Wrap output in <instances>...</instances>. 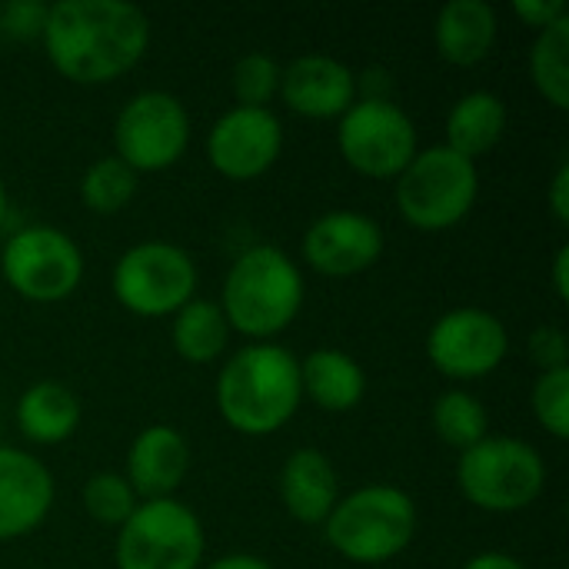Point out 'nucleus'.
<instances>
[{"mask_svg":"<svg viewBox=\"0 0 569 569\" xmlns=\"http://www.w3.org/2000/svg\"><path fill=\"white\" fill-rule=\"evenodd\" d=\"M7 213H10V197H7V187H3V177H0V227L7 223Z\"/></svg>","mask_w":569,"mask_h":569,"instance_id":"e433bc0d","label":"nucleus"},{"mask_svg":"<svg viewBox=\"0 0 569 569\" xmlns=\"http://www.w3.org/2000/svg\"><path fill=\"white\" fill-rule=\"evenodd\" d=\"M327 543L353 563L377 567L400 557L417 533V503L400 487L373 483L337 500L323 520Z\"/></svg>","mask_w":569,"mask_h":569,"instance_id":"20e7f679","label":"nucleus"},{"mask_svg":"<svg viewBox=\"0 0 569 569\" xmlns=\"http://www.w3.org/2000/svg\"><path fill=\"white\" fill-rule=\"evenodd\" d=\"M510 350L503 320L483 307L447 310L427 333L430 363L450 380H480L493 373Z\"/></svg>","mask_w":569,"mask_h":569,"instance_id":"f8f14e48","label":"nucleus"},{"mask_svg":"<svg viewBox=\"0 0 569 569\" xmlns=\"http://www.w3.org/2000/svg\"><path fill=\"white\" fill-rule=\"evenodd\" d=\"M53 507L50 470L23 450L0 447V540L33 533Z\"/></svg>","mask_w":569,"mask_h":569,"instance_id":"dca6fc26","label":"nucleus"},{"mask_svg":"<svg viewBox=\"0 0 569 569\" xmlns=\"http://www.w3.org/2000/svg\"><path fill=\"white\" fill-rule=\"evenodd\" d=\"M137 503L140 500H137L133 487L120 473L103 470L83 483V510L103 527H123L130 520V513L137 510Z\"/></svg>","mask_w":569,"mask_h":569,"instance_id":"bb28decb","label":"nucleus"},{"mask_svg":"<svg viewBox=\"0 0 569 569\" xmlns=\"http://www.w3.org/2000/svg\"><path fill=\"white\" fill-rule=\"evenodd\" d=\"M283 150V123L270 107H230L207 133V160L227 180L267 173Z\"/></svg>","mask_w":569,"mask_h":569,"instance_id":"ddd939ff","label":"nucleus"},{"mask_svg":"<svg viewBox=\"0 0 569 569\" xmlns=\"http://www.w3.org/2000/svg\"><path fill=\"white\" fill-rule=\"evenodd\" d=\"M300 387H303V397L317 403L320 410L347 413L363 400L367 373L350 353L320 347L307 353V360L300 363Z\"/></svg>","mask_w":569,"mask_h":569,"instance_id":"aec40b11","label":"nucleus"},{"mask_svg":"<svg viewBox=\"0 0 569 569\" xmlns=\"http://www.w3.org/2000/svg\"><path fill=\"white\" fill-rule=\"evenodd\" d=\"M170 337H173V347H177V353L183 360H190V363H210V360H217L227 350L230 323H227L220 303L193 297L190 303H183L173 313Z\"/></svg>","mask_w":569,"mask_h":569,"instance_id":"5701e85b","label":"nucleus"},{"mask_svg":"<svg viewBox=\"0 0 569 569\" xmlns=\"http://www.w3.org/2000/svg\"><path fill=\"white\" fill-rule=\"evenodd\" d=\"M47 7L37 0H10L0 7V33L10 40H33L43 33Z\"/></svg>","mask_w":569,"mask_h":569,"instance_id":"c756f323","label":"nucleus"},{"mask_svg":"<svg viewBox=\"0 0 569 569\" xmlns=\"http://www.w3.org/2000/svg\"><path fill=\"white\" fill-rule=\"evenodd\" d=\"M43 50L73 83H110L150 47V17L127 0H57L47 7Z\"/></svg>","mask_w":569,"mask_h":569,"instance_id":"f257e3e1","label":"nucleus"},{"mask_svg":"<svg viewBox=\"0 0 569 569\" xmlns=\"http://www.w3.org/2000/svg\"><path fill=\"white\" fill-rule=\"evenodd\" d=\"M433 430L440 433L443 443L463 453L490 437V413L473 393L447 390L433 403Z\"/></svg>","mask_w":569,"mask_h":569,"instance_id":"393cba45","label":"nucleus"},{"mask_svg":"<svg viewBox=\"0 0 569 569\" xmlns=\"http://www.w3.org/2000/svg\"><path fill=\"white\" fill-rule=\"evenodd\" d=\"M337 143L357 173L387 180L400 177L403 167L417 157V123L390 97H357V103L340 117Z\"/></svg>","mask_w":569,"mask_h":569,"instance_id":"9b49d317","label":"nucleus"},{"mask_svg":"<svg viewBox=\"0 0 569 569\" xmlns=\"http://www.w3.org/2000/svg\"><path fill=\"white\" fill-rule=\"evenodd\" d=\"M190 470V447L180 430L153 423L137 433L127 453V483L137 500H163L183 483Z\"/></svg>","mask_w":569,"mask_h":569,"instance_id":"f3484780","label":"nucleus"},{"mask_svg":"<svg viewBox=\"0 0 569 569\" xmlns=\"http://www.w3.org/2000/svg\"><path fill=\"white\" fill-rule=\"evenodd\" d=\"M513 10L523 23H530L537 30H547L557 20L569 17V7L563 0H513Z\"/></svg>","mask_w":569,"mask_h":569,"instance_id":"2f4dec72","label":"nucleus"},{"mask_svg":"<svg viewBox=\"0 0 569 569\" xmlns=\"http://www.w3.org/2000/svg\"><path fill=\"white\" fill-rule=\"evenodd\" d=\"M207 569H273L263 557H253V553H227L220 560H213Z\"/></svg>","mask_w":569,"mask_h":569,"instance_id":"f704fd0d","label":"nucleus"},{"mask_svg":"<svg viewBox=\"0 0 569 569\" xmlns=\"http://www.w3.org/2000/svg\"><path fill=\"white\" fill-rule=\"evenodd\" d=\"M0 273L23 300L60 303L83 280V253L70 233L37 223L10 233L0 250Z\"/></svg>","mask_w":569,"mask_h":569,"instance_id":"1a4fd4ad","label":"nucleus"},{"mask_svg":"<svg viewBox=\"0 0 569 569\" xmlns=\"http://www.w3.org/2000/svg\"><path fill=\"white\" fill-rule=\"evenodd\" d=\"M569 250L567 247H560L557 250V260H553V287H557V297L560 300H569Z\"/></svg>","mask_w":569,"mask_h":569,"instance_id":"c9c22d12","label":"nucleus"},{"mask_svg":"<svg viewBox=\"0 0 569 569\" xmlns=\"http://www.w3.org/2000/svg\"><path fill=\"white\" fill-rule=\"evenodd\" d=\"M533 417L543 423V430L557 440L569 437V367L543 370L530 393Z\"/></svg>","mask_w":569,"mask_h":569,"instance_id":"c85d7f7f","label":"nucleus"},{"mask_svg":"<svg viewBox=\"0 0 569 569\" xmlns=\"http://www.w3.org/2000/svg\"><path fill=\"white\" fill-rule=\"evenodd\" d=\"M480 193L477 163L457 150L427 147L397 177V210L417 230H450L470 217Z\"/></svg>","mask_w":569,"mask_h":569,"instance_id":"39448f33","label":"nucleus"},{"mask_svg":"<svg viewBox=\"0 0 569 569\" xmlns=\"http://www.w3.org/2000/svg\"><path fill=\"white\" fill-rule=\"evenodd\" d=\"M280 63L263 53H243L233 63V93H237V107H267L277 93H280Z\"/></svg>","mask_w":569,"mask_h":569,"instance_id":"cd10ccee","label":"nucleus"},{"mask_svg":"<svg viewBox=\"0 0 569 569\" xmlns=\"http://www.w3.org/2000/svg\"><path fill=\"white\" fill-rule=\"evenodd\" d=\"M17 427L30 443H40V447L63 443L80 427V400L70 387L57 380H40L20 393Z\"/></svg>","mask_w":569,"mask_h":569,"instance_id":"412c9836","label":"nucleus"},{"mask_svg":"<svg viewBox=\"0 0 569 569\" xmlns=\"http://www.w3.org/2000/svg\"><path fill=\"white\" fill-rule=\"evenodd\" d=\"M133 193H137V173L120 157H100L80 177V203L100 217L120 213L133 200Z\"/></svg>","mask_w":569,"mask_h":569,"instance_id":"a878e982","label":"nucleus"},{"mask_svg":"<svg viewBox=\"0 0 569 569\" xmlns=\"http://www.w3.org/2000/svg\"><path fill=\"white\" fill-rule=\"evenodd\" d=\"M300 400V360L277 343L237 350L217 377V410L243 437L277 433L293 420Z\"/></svg>","mask_w":569,"mask_h":569,"instance_id":"f03ea898","label":"nucleus"},{"mask_svg":"<svg viewBox=\"0 0 569 569\" xmlns=\"http://www.w3.org/2000/svg\"><path fill=\"white\" fill-rule=\"evenodd\" d=\"M530 77L533 87L557 110L569 107V17L540 30L530 47Z\"/></svg>","mask_w":569,"mask_h":569,"instance_id":"b1692460","label":"nucleus"},{"mask_svg":"<svg viewBox=\"0 0 569 569\" xmlns=\"http://www.w3.org/2000/svg\"><path fill=\"white\" fill-rule=\"evenodd\" d=\"M530 357L543 370H560L569 367V340L560 327H537L530 333Z\"/></svg>","mask_w":569,"mask_h":569,"instance_id":"7c9ffc66","label":"nucleus"},{"mask_svg":"<svg viewBox=\"0 0 569 569\" xmlns=\"http://www.w3.org/2000/svg\"><path fill=\"white\" fill-rule=\"evenodd\" d=\"M500 33V17L487 0H450L433 23L437 50L453 67H473L490 57Z\"/></svg>","mask_w":569,"mask_h":569,"instance_id":"a211bd4d","label":"nucleus"},{"mask_svg":"<svg viewBox=\"0 0 569 569\" xmlns=\"http://www.w3.org/2000/svg\"><path fill=\"white\" fill-rule=\"evenodd\" d=\"M457 483L473 507L487 513H517L543 493L547 463L527 440L487 437L460 453Z\"/></svg>","mask_w":569,"mask_h":569,"instance_id":"423d86ee","label":"nucleus"},{"mask_svg":"<svg viewBox=\"0 0 569 569\" xmlns=\"http://www.w3.org/2000/svg\"><path fill=\"white\" fill-rule=\"evenodd\" d=\"M463 569H527L517 557L510 553H500V550H490V553H477Z\"/></svg>","mask_w":569,"mask_h":569,"instance_id":"72a5a7b5","label":"nucleus"},{"mask_svg":"<svg viewBox=\"0 0 569 569\" xmlns=\"http://www.w3.org/2000/svg\"><path fill=\"white\" fill-rule=\"evenodd\" d=\"M507 103L490 90L463 93L447 113V147L467 160L490 153L507 133Z\"/></svg>","mask_w":569,"mask_h":569,"instance_id":"4be33fe9","label":"nucleus"},{"mask_svg":"<svg viewBox=\"0 0 569 569\" xmlns=\"http://www.w3.org/2000/svg\"><path fill=\"white\" fill-rule=\"evenodd\" d=\"M383 253V230L357 210H330L303 233V260L323 277H357Z\"/></svg>","mask_w":569,"mask_h":569,"instance_id":"4468645a","label":"nucleus"},{"mask_svg":"<svg viewBox=\"0 0 569 569\" xmlns=\"http://www.w3.org/2000/svg\"><path fill=\"white\" fill-rule=\"evenodd\" d=\"M357 73L330 53H303L280 70L283 103L310 120H340L357 103Z\"/></svg>","mask_w":569,"mask_h":569,"instance_id":"2eb2a0df","label":"nucleus"},{"mask_svg":"<svg viewBox=\"0 0 569 569\" xmlns=\"http://www.w3.org/2000/svg\"><path fill=\"white\" fill-rule=\"evenodd\" d=\"M190 143V113L167 90L133 93L113 123V147L133 173H157L173 167Z\"/></svg>","mask_w":569,"mask_h":569,"instance_id":"9d476101","label":"nucleus"},{"mask_svg":"<svg viewBox=\"0 0 569 569\" xmlns=\"http://www.w3.org/2000/svg\"><path fill=\"white\" fill-rule=\"evenodd\" d=\"M113 297L137 317H173L197 293L193 257L167 240L130 247L113 267Z\"/></svg>","mask_w":569,"mask_h":569,"instance_id":"6e6552de","label":"nucleus"},{"mask_svg":"<svg viewBox=\"0 0 569 569\" xmlns=\"http://www.w3.org/2000/svg\"><path fill=\"white\" fill-rule=\"evenodd\" d=\"M303 307V273L277 247L260 243L243 250L223 280V317L253 343H270Z\"/></svg>","mask_w":569,"mask_h":569,"instance_id":"7ed1b4c3","label":"nucleus"},{"mask_svg":"<svg viewBox=\"0 0 569 569\" xmlns=\"http://www.w3.org/2000/svg\"><path fill=\"white\" fill-rule=\"evenodd\" d=\"M550 210L557 217V223H569V163L563 160L550 180Z\"/></svg>","mask_w":569,"mask_h":569,"instance_id":"473e14b6","label":"nucleus"},{"mask_svg":"<svg viewBox=\"0 0 569 569\" xmlns=\"http://www.w3.org/2000/svg\"><path fill=\"white\" fill-rule=\"evenodd\" d=\"M203 523L173 497L143 500L117 533V569H197Z\"/></svg>","mask_w":569,"mask_h":569,"instance_id":"0eeeda50","label":"nucleus"},{"mask_svg":"<svg viewBox=\"0 0 569 569\" xmlns=\"http://www.w3.org/2000/svg\"><path fill=\"white\" fill-rule=\"evenodd\" d=\"M280 500L297 523H323L337 507V470L317 447H300L280 470Z\"/></svg>","mask_w":569,"mask_h":569,"instance_id":"6ab92c4d","label":"nucleus"}]
</instances>
